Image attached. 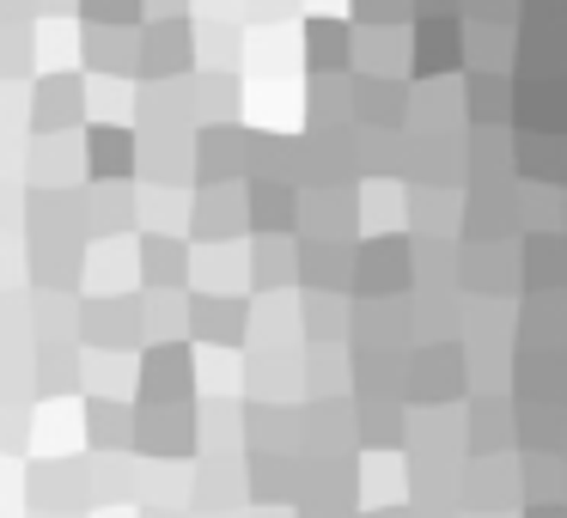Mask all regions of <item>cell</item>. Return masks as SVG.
Returning a JSON list of instances; mask_svg holds the SVG:
<instances>
[{
  "label": "cell",
  "instance_id": "obj_1",
  "mask_svg": "<svg viewBox=\"0 0 567 518\" xmlns=\"http://www.w3.org/2000/svg\"><path fill=\"white\" fill-rule=\"evenodd\" d=\"M470 348L464 342H421L403 354V403L409 408H452L470 391Z\"/></svg>",
  "mask_w": 567,
  "mask_h": 518
},
{
  "label": "cell",
  "instance_id": "obj_2",
  "mask_svg": "<svg viewBox=\"0 0 567 518\" xmlns=\"http://www.w3.org/2000/svg\"><path fill=\"white\" fill-rule=\"evenodd\" d=\"M415 274V232H379L354 245V299H403Z\"/></svg>",
  "mask_w": 567,
  "mask_h": 518
},
{
  "label": "cell",
  "instance_id": "obj_3",
  "mask_svg": "<svg viewBox=\"0 0 567 518\" xmlns=\"http://www.w3.org/2000/svg\"><path fill=\"white\" fill-rule=\"evenodd\" d=\"M135 452L141 457H189L196 452V439H202V415H196V403H141L135 396Z\"/></svg>",
  "mask_w": 567,
  "mask_h": 518
},
{
  "label": "cell",
  "instance_id": "obj_4",
  "mask_svg": "<svg viewBox=\"0 0 567 518\" xmlns=\"http://www.w3.org/2000/svg\"><path fill=\"white\" fill-rule=\"evenodd\" d=\"M80 342L99 348V354H116V348H141V342H147V318H141V299L92 293L86 305H80Z\"/></svg>",
  "mask_w": 567,
  "mask_h": 518
},
{
  "label": "cell",
  "instance_id": "obj_5",
  "mask_svg": "<svg viewBox=\"0 0 567 518\" xmlns=\"http://www.w3.org/2000/svg\"><path fill=\"white\" fill-rule=\"evenodd\" d=\"M470 31L457 25V13L445 19H415V31H409V74L415 80H445L457 74V68L470 62Z\"/></svg>",
  "mask_w": 567,
  "mask_h": 518
},
{
  "label": "cell",
  "instance_id": "obj_6",
  "mask_svg": "<svg viewBox=\"0 0 567 518\" xmlns=\"http://www.w3.org/2000/svg\"><path fill=\"white\" fill-rule=\"evenodd\" d=\"M196 74V31L189 19H147L141 25V80H189Z\"/></svg>",
  "mask_w": 567,
  "mask_h": 518
},
{
  "label": "cell",
  "instance_id": "obj_7",
  "mask_svg": "<svg viewBox=\"0 0 567 518\" xmlns=\"http://www.w3.org/2000/svg\"><path fill=\"white\" fill-rule=\"evenodd\" d=\"M31 111L25 123L38 128V135H68L74 123H86V74H43L38 86H31Z\"/></svg>",
  "mask_w": 567,
  "mask_h": 518
},
{
  "label": "cell",
  "instance_id": "obj_8",
  "mask_svg": "<svg viewBox=\"0 0 567 518\" xmlns=\"http://www.w3.org/2000/svg\"><path fill=\"white\" fill-rule=\"evenodd\" d=\"M86 177L92 184H128L141 172V135L128 123H86Z\"/></svg>",
  "mask_w": 567,
  "mask_h": 518
},
{
  "label": "cell",
  "instance_id": "obj_9",
  "mask_svg": "<svg viewBox=\"0 0 567 518\" xmlns=\"http://www.w3.org/2000/svg\"><path fill=\"white\" fill-rule=\"evenodd\" d=\"M184 396H196L189 342H147V354H141V403H184Z\"/></svg>",
  "mask_w": 567,
  "mask_h": 518
},
{
  "label": "cell",
  "instance_id": "obj_10",
  "mask_svg": "<svg viewBox=\"0 0 567 518\" xmlns=\"http://www.w3.org/2000/svg\"><path fill=\"white\" fill-rule=\"evenodd\" d=\"M457 506L464 512H506V506L525 494V481H518V464H506L501 457H464V469H457Z\"/></svg>",
  "mask_w": 567,
  "mask_h": 518
},
{
  "label": "cell",
  "instance_id": "obj_11",
  "mask_svg": "<svg viewBox=\"0 0 567 518\" xmlns=\"http://www.w3.org/2000/svg\"><path fill=\"white\" fill-rule=\"evenodd\" d=\"M189 342L245 348L250 342V305H245V293H196V299H189Z\"/></svg>",
  "mask_w": 567,
  "mask_h": 518
},
{
  "label": "cell",
  "instance_id": "obj_12",
  "mask_svg": "<svg viewBox=\"0 0 567 518\" xmlns=\"http://www.w3.org/2000/svg\"><path fill=\"white\" fill-rule=\"evenodd\" d=\"M196 177H202V184H233V177H250V128L202 123L196 128Z\"/></svg>",
  "mask_w": 567,
  "mask_h": 518
},
{
  "label": "cell",
  "instance_id": "obj_13",
  "mask_svg": "<svg viewBox=\"0 0 567 518\" xmlns=\"http://www.w3.org/2000/svg\"><path fill=\"white\" fill-rule=\"evenodd\" d=\"M409 92L415 86L403 74H354V123L360 128H403Z\"/></svg>",
  "mask_w": 567,
  "mask_h": 518
},
{
  "label": "cell",
  "instance_id": "obj_14",
  "mask_svg": "<svg viewBox=\"0 0 567 518\" xmlns=\"http://www.w3.org/2000/svg\"><path fill=\"white\" fill-rule=\"evenodd\" d=\"M506 379L518 384V396H567V348H543V342L513 348Z\"/></svg>",
  "mask_w": 567,
  "mask_h": 518
},
{
  "label": "cell",
  "instance_id": "obj_15",
  "mask_svg": "<svg viewBox=\"0 0 567 518\" xmlns=\"http://www.w3.org/2000/svg\"><path fill=\"white\" fill-rule=\"evenodd\" d=\"M86 68L92 74H135L141 80V25H86Z\"/></svg>",
  "mask_w": 567,
  "mask_h": 518
},
{
  "label": "cell",
  "instance_id": "obj_16",
  "mask_svg": "<svg viewBox=\"0 0 567 518\" xmlns=\"http://www.w3.org/2000/svg\"><path fill=\"white\" fill-rule=\"evenodd\" d=\"M518 445V408H506V396L482 391L470 403V457H501Z\"/></svg>",
  "mask_w": 567,
  "mask_h": 518
},
{
  "label": "cell",
  "instance_id": "obj_17",
  "mask_svg": "<svg viewBox=\"0 0 567 518\" xmlns=\"http://www.w3.org/2000/svg\"><path fill=\"white\" fill-rule=\"evenodd\" d=\"M299 281L318 293H354V250L342 238H306L299 250Z\"/></svg>",
  "mask_w": 567,
  "mask_h": 518
},
{
  "label": "cell",
  "instance_id": "obj_18",
  "mask_svg": "<svg viewBox=\"0 0 567 518\" xmlns=\"http://www.w3.org/2000/svg\"><path fill=\"white\" fill-rule=\"evenodd\" d=\"M31 281L55 287V293H80L86 287V245L80 238H38V250H31Z\"/></svg>",
  "mask_w": 567,
  "mask_h": 518
},
{
  "label": "cell",
  "instance_id": "obj_19",
  "mask_svg": "<svg viewBox=\"0 0 567 518\" xmlns=\"http://www.w3.org/2000/svg\"><path fill=\"white\" fill-rule=\"evenodd\" d=\"M518 445L525 452H567V408L561 396H518Z\"/></svg>",
  "mask_w": 567,
  "mask_h": 518
},
{
  "label": "cell",
  "instance_id": "obj_20",
  "mask_svg": "<svg viewBox=\"0 0 567 518\" xmlns=\"http://www.w3.org/2000/svg\"><path fill=\"white\" fill-rule=\"evenodd\" d=\"M354 25L348 19H311L306 25V68L311 74H354Z\"/></svg>",
  "mask_w": 567,
  "mask_h": 518
},
{
  "label": "cell",
  "instance_id": "obj_21",
  "mask_svg": "<svg viewBox=\"0 0 567 518\" xmlns=\"http://www.w3.org/2000/svg\"><path fill=\"white\" fill-rule=\"evenodd\" d=\"M189 274H196V262H189L184 238H159V232L141 238V287H147V293H159V287H177V293H184Z\"/></svg>",
  "mask_w": 567,
  "mask_h": 518
},
{
  "label": "cell",
  "instance_id": "obj_22",
  "mask_svg": "<svg viewBox=\"0 0 567 518\" xmlns=\"http://www.w3.org/2000/svg\"><path fill=\"white\" fill-rule=\"evenodd\" d=\"M518 104V86L506 74H488V68H470L464 80V111H470V128H501Z\"/></svg>",
  "mask_w": 567,
  "mask_h": 518
},
{
  "label": "cell",
  "instance_id": "obj_23",
  "mask_svg": "<svg viewBox=\"0 0 567 518\" xmlns=\"http://www.w3.org/2000/svg\"><path fill=\"white\" fill-rule=\"evenodd\" d=\"M189 226H196V238L214 232V245H226V238H238L250 226V196H238V189H208V196H196V208H189Z\"/></svg>",
  "mask_w": 567,
  "mask_h": 518
},
{
  "label": "cell",
  "instance_id": "obj_24",
  "mask_svg": "<svg viewBox=\"0 0 567 518\" xmlns=\"http://www.w3.org/2000/svg\"><path fill=\"white\" fill-rule=\"evenodd\" d=\"M245 196H250V226L257 232H293L299 196L287 177H245Z\"/></svg>",
  "mask_w": 567,
  "mask_h": 518
},
{
  "label": "cell",
  "instance_id": "obj_25",
  "mask_svg": "<svg viewBox=\"0 0 567 518\" xmlns=\"http://www.w3.org/2000/svg\"><path fill=\"white\" fill-rule=\"evenodd\" d=\"M513 165L525 184H561L567 177V141L555 128H525V141L513 147Z\"/></svg>",
  "mask_w": 567,
  "mask_h": 518
},
{
  "label": "cell",
  "instance_id": "obj_26",
  "mask_svg": "<svg viewBox=\"0 0 567 518\" xmlns=\"http://www.w3.org/2000/svg\"><path fill=\"white\" fill-rule=\"evenodd\" d=\"M135 403H111V396H92L86 403V433H92V452H135Z\"/></svg>",
  "mask_w": 567,
  "mask_h": 518
},
{
  "label": "cell",
  "instance_id": "obj_27",
  "mask_svg": "<svg viewBox=\"0 0 567 518\" xmlns=\"http://www.w3.org/2000/svg\"><path fill=\"white\" fill-rule=\"evenodd\" d=\"M250 384H262V403H281V396H293V391H306V366H299V354L293 348H281V342H262V354L250 360Z\"/></svg>",
  "mask_w": 567,
  "mask_h": 518
},
{
  "label": "cell",
  "instance_id": "obj_28",
  "mask_svg": "<svg viewBox=\"0 0 567 518\" xmlns=\"http://www.w3.org/2000/svg\"><path fill=\"white\" fill-rule=\"evenodd\" d=\"M525 293H549V287H567V238L555 232H525Z\"/></svg>",
  "mask_w": 567,
  "mask_h": 518
},
{
  "label": "cell",
  "instance_id": "obj_29",
  "mask_svg": "<svg viewBox=\"0 0 567 518\" xmlns=\"http://www.w3.org/2000/svg\"><path fill=\"white\" fill-rule=\"evenodd\" d=\"M306 342H354V299L348 293H306Z\"/></svg>",
  "mask_w": 567,
  "mask_h": 518
},
{
  "label": "cell",
  "instance_id": "obj_30",
  "mask_svg": "<svg viewBox=\"0 0 567 518\" xmlns=\"http://www.w3.org/2000/svg\"><path fill=\"white\" fill-rule=\"evenodd\" d=\"M250 281H257V293H287L299 281V250L287 245V232H269L250 250Z\"/></svg>",
  "mask_w": 567,
  "mask_h": 518
},
{
  "label": "cell",
  "instance_id": "obj_31",
  "mask_svg": "<svg viewBox=\"0 0 567 518\" xmlns=\"http://www.w3.org/2000/svg\"><path fill=\"white\" fill-rule=\"evenodd\" d=\"M299 226L311 238H348L354 232V196L348 189H311V201H299Z\"/></svg>",
  "mask_w": 567,
  "mask_h": 518
},
{
  "label": "cell",
  "instance_id": "obj_32",
  "mask_svg": "<svg viewBox=\"0 0 567 518\" xmlns=\"http://www.w3.org/2000/svg\"><path fill=\"white\" fill-rule=\"evenodd\" d=\"M189 99H196V128L202 123H238V80L226 74H189Z\"/></svg>",
  "mask_w": 567,
  "mask_h": 518
},
{
  "label": "cell",
  "instance_id": "obj_33",
  "mask_svg": "<svg viewBox=\"0 0 567 518\" xmlns=\"http://www.w3.org/2000/svg\"><path fill=\"white\" fill-rule=\"evenodd\" d=\"M238 481H245V476H238V464H226V457H220V464H202L196 469V494H189V500H196V512L226 518L238 500H245V494H238Z\"/></svg>",
  "mask_w": 567,
  "mask_h": 518
},
{
  "label": "cell",
  "instance_id": "obj_34",
  "mask_svg": "<svg viewBox=\"0 0 567 518\" xmlns=\"http://www.w3.org/2000/svg\"><path fill=\"white\" fill-rule=\"evenodd\" d=\"M135 214H141V196L128 184H99L86 196V232L99 238V232H111V226H135Z\"/></svg>",
  "mask_w": 567,
  "mask_h": 518
},
{
  "label": "cell",
  "instance_id": "obj_35",
  "mask_svg": "<svg viewBox=\"0 0 567 518\" xmlns=\"http://www.w3.org/2000/svg\"><path fill=\"white\" fill-rule=\"evenodd\" d=\"M518 481H525V500H561L567 494L561 452H525L518 457Z\"/></svg>",
  "mask_w": 567,
  "mask_h": 518
},
{
  "label": "cell",
  "instance_id": "obj_36",
  "mask_svg": "<svg viewBox=\"0 0 567 518\" xmlns=\"http://www.w3.org/2000/svg\"><path fill=\"white\" fill-rule=\"evenodd\" d=\"M38 396H62L80 384V354L68 342H38Z\"/></svg>",
  "mask_w": 567,
  "mask_h": 518
},
{
  "label": "cell",
  "instance_id": "obj_37",
  "mask_svg": "<svg viewBox=\"0 0 567 518\" xmlns=\"http://www.w3.org/2000/svg\"><path fill=\"white\" fill-rule=\"evenodd\" d=\"M31 55H38V31H31L25 19L0 25V80H19L31 68Z\"/></svg>",
  "mask_w": 567,
  "mask_h": 518
},
{
  "label": "cell",
  "instance_id": "obj_38",
  "mask_svg": "<svg viewBox=\"0 0 567 518\" xmlns=\"http://www.w3.org/2000/svg\"><path fill=\"white\" fill-rule=\"evenodd\" d=\"M470 43H476V68H488V74H506V62H518L506 25H476V31H470Z\"/></svg>",
  "mask_w": 567,
  "mask_h": 518
},
{
  "label": "cell",
  "instance_id": "obj_39",
  "mask_svg": "<svg viewBox=\"0 0 567 518\" xmlns=\"http://www.w3.org/2000/svg\"><path fill=\"white\" fill-rule=\"evenodd\" d=\"M147 0H80V19L86 25H141Z\"/></svg>",
  "mask_w": 567,
  "mask_h": 518
},
{
  "label": "cell",
  "instance_id": "obj_40",
  "mask_svg": "<svg viewBox=\"0 0 567 518\" xmlns=\"http://www.w3.org/2000/svg\"><path fill=\"white\" fill-rule=\"evenodd\" d=\"M360 25H409L415 19V0H354Z\"/></svg>",
  "mask_w": 567,
  "mask_h": 518
},
{
  "label": "cell",
  "instance_id": "obj_41",
  "mask_svg": "<svg viewBox=\"0 0 567 518\" xmlns=\"http://www.w3.org/2000/svg\"><path fill=\"white\" fill-rule=\"evenodd\" d=\"M445 13H464V0H415V19H445Z\"/></svg>",
  "mask_w": 567,
  "mask_h": 518
},
{
  "label": "cell",
  "instance_id": "obj_42",
  "mask_svg": "<svg viewBox=\"0 0 567 518\" xmlns=\"http://www.w3.org/2000/svg\"><path fill=\"white\" fill-rule=\"evenodd\" d=\"M525 13H537V19H567V0H525Z\"/></svg>",
  "mask_w": 567,
  "mask_h": 518
},
{
  "label": "cell",
  "instance_id": "obj_43",
  "mask_svg": "<svg viewBox=\"0 0 567 518\" xmlns=\"http://www.w3.org/2000/svg\"><path fill=\"white\" fill-rule=\"evenodd\" d=\"M525 518H567V506H561V500H530Z\"/></svg>",
  "mask_w": 567,
  "mask_h": 518
},
{
  "label": "cell",
  "instance_id": "obj_44",
  "mask_svg": "<svg viewBox=\"0 0 567 518\" xmlns=\"http://www.w3.org/2000/svg\"><path fill=\"white\" fill-rule=\"evenodd\" d=\"M184 7H189V0H147V13H153V19H177Z\"/></svg>",
  "mask_w": 567,
  "mask_h": 518
},
{
  "label": "cell",
  "instance_id": "obj_45",
  "mask_svg": "<svg viewBox=\"0 0 567 518\" xmlns=\"http://www.w3.org/2000/svg\"><path fill=\"white\" fill-rule=\"evenodd\" d=\"M55 13H80V0H38V19H55Z\"/></svg>",
  "mask_w": 567,
  "mask_h": 518
},
{
  "label": "cell",
  "instance_id": "obj_46",
  "mask_svg": "<svg viewBox=\"0 0 567 518\" xmlns=\"http://www.w3.org/2000/svg\"><path fill=\"white\" fill-rule=\"evenodd\" d=\"M360 518H415L409 506H372V512H360Z\"/></svg>",
  "mask_w": 567,
  "mask_h": 518
}]
</instances>
